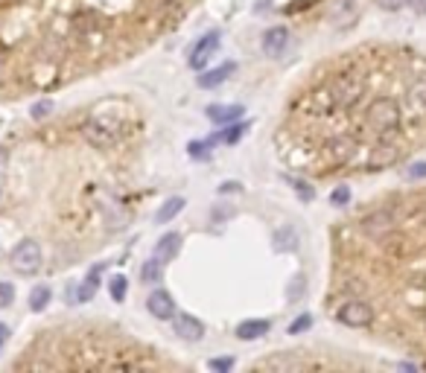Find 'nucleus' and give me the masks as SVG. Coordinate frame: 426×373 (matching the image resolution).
<instances>
[{
	"label": "nucleus",
	"instance_id": "f257e3e1",
	"mask_svg": "<svg viewBox=\"0 0 426 373\" xmlns=\"http://www.w3.org/2000/svg\"><path fill=\"white\" fill-rule=\"evenodd\" d=\"M41 260H44L41 245H38L35 239H21V242L12 248L9 265H12V271H18V275L30 277V275H35V271L41 268Z\"/></svg>",
	"mask_w": 426,
	"mask_h": 373
},
{
	"label": "nucleus",
	"instance_id": "f03ea898",
	"mask_svg": "<svg viewBox=\"0 0 426 373\" xmlns=\"http://www.w3.org/2000/svg\"><path fill=\"white\" fill-rule=\"evenodd\" d=\"M336 318L342 321L345 327H371V321H374V309L365 304V301H345L336 312Z\"/></svg>",
	"mask_w": 426,
	"mask_h": 373
},
{
	"label": "nucleus",
	"instance_id": "7ed1b4c3",
	"mask_svg": "<svg viewBox=\"0 0 426 373\" xmlns=\"http://www.w3.org/2000/svg\"><path fill=\"white\" fill-rule=\"evenodd\" d=\"M217 50H219V33L210 30V33L202 35V38L196 41V47L190 50V67H193V70H205L207 62L217 56Z\"/></svg>",
	"mask_w": 426,
	"mask_h": 373
},
{
	"label": "nucleus",
	"instance_id": "20e7f679",
	"mask_svg": "<svg viewBox=\"0 0 426 373\" xmlns=\"http://www.w3.org/2000/svg\"><path fill=\"white\" fill-rule=\"evenodd\" d=\"M287 47H289V30L287 27H272L263 33V53L269 59H277L287 53Z\"/></svg>",
	"mask_w": 426,
	"mask_h": 373
},
{
	"label": "nucleus",
	"instance_id": "39448f33",
	"mask_svg": "<svg viewBox=\"0 0 426 373\" xmlns=\"http://www.w3.org/2000/svg\"><path fill=\"white\" fill-rule=\"evenodd\" d=\"M82 134H85L91 143H97V146H108V143H114L117 129H114V126H108L105 120L93 117V120H88L85 126H82Z\"/></svg>",
	"mask_w": 426,
	"mask_h": 373
},
{
	"label": "nucleus",
	"instance_id": "423d86ee",
	"mask_svg": "<svg viewBox=\"0 0 426 373\" xmlns=\"http://www.w3.org/2000/svg\"><path fill=\"white\" fill-rule=\"evenodd\" d=\"M149 312L158 318V321H170L175 315V301H173V294L170 292H163V289H155L149 294V301H146Z\"/></svg>",
	"mask_w": 426,
	"mask_h": 373
},
{
	"label": "nucleus",
	"instance_id": "0eeeda50",
	"mask_svg": "<svg viewBox=\"0 0 426 373\" xmlns=\"http://www.w3.org/2000/svg\"><path fill=\"white\" fill-rule=\"evenodd\" d=\"M175 335L184 341H202L205 338V324L193 315H178L175 318Z\"/></svg>",
	"mask_w": 426,
	"mask_h": 373
},
{
	"label": "nucleus",
	"instance_id": "6e6552de",
	"mask_svg": "<svg viewBox=\"0 0 426 373\" xmlns=\"http://www.w3.org/2000/svg\"><path fill=\"white\" fill-rule=\"evenodd\" d=\"M205 114L210 122H217V126H231V122H240L246 108L243 105H207Z\"/></svg>",
	"mask_w": 426,
	"mask_h": 373
},
{
	"label": "nucleus",
	"instance_id": "1a4fd4ad",
	"mask_svg": "<svg viewBox=\"0 0 426 373\" xmlns=\"http://www.w3.org/2000/svg\"><path fill=\"white\" fill-rule=\"evenodd\" d=\"M234 70H236L234 62H222L219 67H213L207 73H199V88H219L222 82H228L234 76Z\"/></svg>",
	"mask_w": 426,
	"mask_h": 373
},
{
	"label": "nucleus",
	"instance_id": "9d476101",
	"mask_svg": "<svg viewBox=\"0 0 426 373\" xmlns=\"http://www.w3.org/2000/svg\"><path fill=\"white\" fill-rule=\"evenodd\" d=\"M269 321L266 318H248V321H243V324H236V338L240 341H254V338H263L266 333H269Z\"/></svg>",
	"mask_w": 426,
	"mask_h": 373
},
{
	"label": "nucleus",
	"instance_id": "9b49d317",
	"mask_svg": "<svg viewBox=\"0 0 426 373\" xmlns=\"http://www.w3.org/2000/svg\"><path fill=\"white\" fill-rule=\"evenodd\" d=\"M178 251H181V234H175V231L163 234V236L155 242V257H158L161 263H167V260L178 257Z\"/></svg>",
	"mask_w": 426,
	"mask_h": 373
},
{
	"label": "nucleus",
	"instance_id": "f8f14e48",
	"mask_svg": "<svg viewBox=\"0 0 426 373\" xmlns=\"http://www.w3.org/2000/svg\"><path fill=\"white\" fill-rule=\"evenodd\" d=\"M272 245H275V251H277V254H289V251H295V248H298V231H295L292 225H283L280 231H275Z\"/></svg>",
	"mask_w": 426,
	"mask_h": 373
},
{
	"label": "nucleus",
	"instance_id": "ddd939ff",
	"mask_svg": "<svg viewBox=\"0 0 426 373\" xmlns=\"http://www.w3.org/2000/svg\"><path fill=\"white\" fill-rule=\"evenodd\" d=\"M181 210H184V198H181V195H173V198H167V202L161 205V210L155 213V222H158V225H167V222H173Z\"/></svg>",
	"mask_w": 426,
	"mask_h": 373
},
{
	"label": "nucleus",
	"instance_id": "4468645a",
	"mask_svg": "<svg viewBox=\"0 0 426 373\" xmlns=\"http://www.w3.org/2000/svg\"><path fill=\"white\" fill-rule=\"evenodd\" d=\"M100 265L93 268V275H88L85 277V283H82V289H79V294H76V301L79 304H88V301H93V294H97V289H100Z\"/></svg>",
	"mask_w": 426,
	"mask_h": 373
},
{
	"label": "nucleus",
	"instance_id": "2eb2a0df",
	"mask_svg": "<svg viewBox=\"0 0 426 373\" xmlns=\"http://www.w3.org/2000/svg\"><path fill=\"white\" fill-rule=\"evenodd\" d=\"M50 297H53L50 286H35V289L30 292V309H33V312H44L47 304H50Z\"/></svg>",
	"mask_w": 426,
	"mask_h": 373
},
{
	"label": "nucleus",
	"instance_id": "dca6fc26",
	"mask_svg": "<svg viewBox=\"0 0 426 373\" xmlns=\"http://www.w3.org/2000/svg\"><path fill=\"white\" fill-rule=\"evenodd\" d=\"M161 275H163V268H161V260L155 257V260H146L144 265H140V283H158L161 280Z\"/></svg>",
	"mask_w": 426,
	"mask_h": 373
},
{
	"label": "nucleus",
	"instance_id": "f3484780",
	"mask_svg": "<svg viewBox=\"0 0 426 373\" xmlns=\"http://www.w3.org/2000/svg\"><path fill=\"white\" fill-rule=\"evenodd\" d=\"M246 134V126L243 122H234L231 129H225L222 134H217V137H210V143H228V146H234V143H240V137Z\"/></svg>",
	"mask_w": 426,
	"mask_h": 373
},
{
	"label": "nucleus",
	"instance_id": "a211bd4d",
	"mask_svg": "<svg viewBox=\"0 0 426 373\" xmlns=\"http://www.w3.org/2000/svg\"><path fill=\"white\" fill-rule=\"evenodd\" d=\"M126 292H129V280H126L123 275H117V277L111 280V297H114L117 304H120V301H126Z\"/></svg>",
	"mask_w": 426,
	"mask_h": 373
},
{
	"label": "nucleus",
	"instance_id": "6ab92c4d",
	"mask_svg": "<svg viewBox=\"0 0 426 373\" xmlns=\"http://www.w3.org/2000/svg\"><path fill=\"white\" fill-rule=\"evenodd\" d=\"M313 327V315H298L295 321H292V324H289V335H298V333H306V330H310Z\"/></svg>",
	"mask_w": 426,
	"mask_h": 373
},
{
	"label": "nucleus",
	"instance_id": "aec40b11",
	"mask_svg": "<svg viewBox=\"0 0 426 373\" xmlns=\"http://www.w3.org/2000/svg\"><path fill=\"white\" fill-rule=\"evenodd\" d=\"M210 146H213L210 140H207V143H199V140H193L190 146H187V152H190L193 158H210Z\"/></svg>",
	"mask_w": 426,
	"mask_h": 373
},
{
	"label": "nucleus",
	"instance_id": "412c9836",
	"mask_svg": "<svg viewBox=\"0 0 426 373\" xmlns=\"http://www.w3.org/2000/svg\"><path fill=\"white\" fill-rule=\"evenodd\" d=\"M12 301H15V286L0 283V306H12Z\"/></svg>",
	"mask_w": 426,
	"mask_h": 373
},
{
	"label": "nucleus",
	"instance_id": "4be33fe9",
	"mask_svg": "<svg viewBox=\"0 0 426 373\" xmlns=\"http://www.w3.org/2000/svg\"><path fill=\"white\" fill-rule=\"evenodd\" d=\"M207 365H210V370H219V373H225V370H234V359H231V356H222V359H210Z\"/></svg>",
	"mask_w": 426,
	"mask_h": 373
},
{
	"label": "nucleus",
	"instance_id": "5701e85b",
	"mask_svg": "<svg viewBox=\"0 0 426 373\" xmlns=\"http://www.w3.org/2000/svg\"><path fill=\"white\" fill-rule=\"evenodd\" d=\"M304 289H306V280H304V275H298L295 280H292V286H289V301H298V294H304Z\"/></svg>",
	"mask_w": 426,
	"mask_h": 373
},
{
	"label": "nucleus",
	"instance_id": "b1692460",
	"mask_svg": "<svg viewBox=\"0 0 426 373\" xmlns=\"http://www.w3.org/2000/svg\"><path fill=\"white\" fill-rule=\"evenodd\" d=\"M330 202L339 205V207H342V205H347V202H350V190H347V187H336V190H333V195H330Z\"/></svg>",
	"mask_w": 426,
	"mask_h": 373
},
{
	"label": "nucleus",
	"instance_id": "393cba45",
	"mask_svg": "<svg viewBox=\"0 0 426 373\" xmlns=\"http://www.w3.org/2000/svg\"><path fill=\"white\" fill-rule=\"evenodd\" d=\"M409 178H412V181L426 178V161H418V163H412V166H409Z\"/></svg>",
	"mask_w": 426,
	"mask_h": 373
},
{
	"label": "nucleus",
	"instance_id": "a878e982",
	"mask_svg": "<svg viewBox=\"0 0 426 373\" xmlns=\"http://www.w3.org/2000/svg\"><path fill=\"white\" fill-rule=\"evenodd\" d=\"M50 111H53V103H47V99H44V103H35V105H33V111H30V114H33L35 120H41V117L50 114Z\"/></svg>",
	"mask_w": 426,
	"mask_h": 373
},
{
	"label": "nucleus",
	"instance_id": "bb28decb",
	"mask_svg": "<svg viewBox=\"0 0 426 373\" xmlns=\"http://www.w3.org/2000/svg\"><path fill=\"white\" fill-rule=\"evenodd\" d=\"M376 6L386 9V12H397V9L406 6V0H376Z\"/></svg>",
	"mask_w": 426,
	"mask_h": 373
},
{
	"label": "nucleus",
	"instance_id": "cd10ccee",
	"mask_svg": "<svg viewBox=\"0 0 426 373\" xmlns=\"http://www.w3.org/2000/svg\"><path fill=\"white\" fill-rule=\"evenodd\" d=\"M301 362H295V359H269L263 367H298Z\"/></svg>",
	"mask_w": 426,
	"mask_h": 373
},
{
	"label": "nucleus",
	"instance_id": "c85d7f7f",
	"mask_svg": "<svg viewBox=\"0 0 426 373\" xmlns=\"http://www.w3.org/2000/svg\"><path fill=\"white\" fill-rule=\"evenodd\" d=\"M316 0H295V4H289L287 6V12H301V9H306V6H313Z\"/></svg>",
	"mask_w": 426,
	"mask_h": 373
},
{
	"label": "nucleus",
	"instance_id": "c756f323",
	"mask_svg": "<svg viewBox=\"0 0 426 373\" xmlns=\"http://www.w3.org/2000/svg\"><path fill=\"white\" fill-rule=\"evenodd\" d=\"M240 190H243V187L236 184V181H225V184L219 187V193H240Z\"/></svg>",
	"mask_w": 426,
	"mask_h": 373
},
{
	"label": "nucleus",
	"instance_id": "7c9ffc66",
	"mask_svg": "<svg viewBox=\"0 0 426 373\" xmlns=\"http://www.w3.org/2000/svg\"><path fill=\"white\" fill-rule=\"evenodd\" d=\"M6 338H9V327H6V324H0V350H4Z\"/></svg>",
	"mask_w": 426,
	"mask_h": 373
}]
</instances>
